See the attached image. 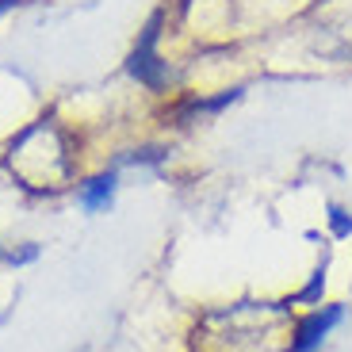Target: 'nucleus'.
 I'll return each mask as SVG.
<instances>
[{
	"label": "nucleus",
	"instance_id": "423d86ee",
	"mask_svg": "<svg viewBox=\"0 0 352 352\" xmlns=\"http://www.w3.org/2000/svg\"><path fill=\"white\" fill-rule=\"evenodd\" d=\"M12 4H16V0H0V12H8Z\"/></svg>",
	"mask_w": 352,
	"mask_h": 352
},
{
	"label": "nucleus",
	"instance_id": "f257e3e1",
	"mask_svg": "<svg viewBox=\"0 0 352 352\" xmlns=\"http://www.w3.org/2000/svg\"><path fill=\"white\" fill-rule=\"evenodd\" d=\"M153 43H157V16L150 19V27H146V35H142L138 50L131 54V73H134V77H138L146 88H165V80H168V65L157 58Z\"/></svg>",
	"mask_w": 352,
	"mask_h": 352
},
{
	"label": "nucleus",
	"instance_id": "7ed1b4c3",
	"mask_svg": "<svg viewBox=\"0 0 352 352\" xmlns=\"http://www.w3.org/2000/svg\"><path fill=\"white\" fill-rule=\"evenodd\" d=\"M111 195H115V173H104L80 188V203H85L88 211H104L107 203H111Z\"/></svg>",
	"mask_w": 352,
	"mask_h": 352
},
{
	"label": "nucleus",
	"instance_id": "20e7f679",
	"mask_svg": "<svg viewBox=\"0 0 352 352\" xmlns=\"http://www.w3.org/2000/svg\"><path fill=\"white\" fill-rule=\"evenodd\" d=\"M322 291H326V268H318V272L310 276V283L295 295V302H318L322 299Z\"/></svg>",
	"mask_w": 352,
	"mask_h": 352
},
{
	"label": "nucleus",
	"instance_id": "39448f33",
	"mask_svg": "<svg viewBox=\"0 0 352 352\" xmlns=\"http://www.w3.org/2000/svg\"><path fill=\"white\" fill-rule=\"evenodd\" d=\"M329 230H333V238H352V214L341 207H329Z\"/></svg>",
	"mask_w": 352,
	"mask_h": 352
},
{
	"label": "nucleus",
	"instance_id": "f03ea898",
	"mask_svg": "<svg viewBox=\"0 0 352 352\" xmlns=\"http://www.w3.org/2000/svg\"><path fill=\"white\" fill-rule=\"evenodd\" d=\"M344 318V307H322V310H310L295 326V337H291V349L287 352H314L318 344L333 333V326Z\"/></svg>",
	"mask_w": 352,
	"mask_h": 352
}]
</instances>
